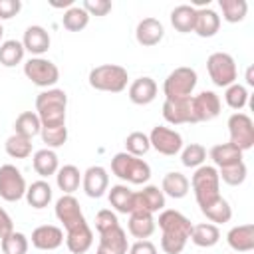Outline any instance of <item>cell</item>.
<instances>
[{
  "label": "cell",
  "instance_id": "cell-10",
  "mask_svg": "<svg viewBox=\"0 0 254 254\" xmlns=\"http://www.w3.org/2000/svg\"><path fill=\"white\" fill-rule=\"evenodd\" d=\"M26 179L18 167L6 163L0 167V196L6 202H16L26 196Z\"/></svg>",
  "mask_w": 254,
  "mask_h": 254
},
{
  "label": "cell",
  "instance_id": "cell-18",
  "mask_svg": "<svg viewBox=\"0 0 254 254\" xmlns=\"http://www.w3.org/2000/svg\"><path fill=\"white\" fill-rule=\"evenodd\" d=\"M91 244H93V232L85 220L65 230V246L71 254H83L91 248Z\"/></svg>",
  "mask_w": 254,
  "mask_h": 254
},
{
  "label": "cell",
  "instance_id": "cell-34",
  "mask_svg": "<svg viewBox=\"0 0 254 254\" xmlns=\"http://www.w3.org/2000/svg\"><path fill=\"white\" fill-rule=\"evenodd\" d=\"M40 131H42V123H40V117L36 111H24L14 121V133H18L22 137L32 139V137L40 135Z\"/></svg>",
  "mask_w": 254,
  "mask_h": 254
},
{
  "label": "cell",
  "instance_id": "cell-32",
  "mask_svg": "<svg viewBox=\"0 0 254 254\" xmlns=\"http://www.w3.org/2000/svg\"><path fill=\"white\" fill-rule=\"evenodd\" d=\"M26 200L32 208H46L52 202V187L46 181H34L26 189Z\"/></svg>",
  "mask_w": 254,
  "mask_h": 254
},
{
  "label": "cell",
  "instance_id": "cell-29",
  "mask_svg": "<svg viewBox=\"0 0 254 254\" xmlns=\"http://www.w3.org/2000/svg\"><path fill=\"white\" fill-rule=\"evenodd\" d=\"M133 202H135V190H131L127 185H113L109 189V204L117 212L121 214L133 212Z\"/></svg>",
  "mask_w": 254,
  "mask_h": 254
},
{
  "label": "cell",
  "instance_id": "cell-28",
  "mask_svg": "<svg viewBox=\"0 0 254 254\" xmlns=\"http://www.w3.org/2000/svg\"><path fill=\"white\" fill-rule=\"evenodd\" d=\"M214 167L222 169V167H230L242 161V151L238 147H234L232 143H218L208 151Z\"/></svg>",
  "mask_w": 254,
  "mask_h": 254
},
{
  "label": "cell",
  "instance_id": "cell-35",
  "mask_svg": "<svg viewBox=\"0 0 254 254\" xmlns=\"http://www.w3.org/2000/svg\"><path fill=\"white\" fill-rule=\"evenodd\" d=\"M200 212H202L212 224H224V222H228V220L232 218V208H230L228 200L222 198V196H218L214 202L202 206Z\"/></svg>",
  "mask_w": 254,
  "mask_h": 254
},
{
  "label": "cell",
  "instance_id": "cell-49",
  "mask_svg": "<svg viewBox=\"0 0 254 254\" xmlns=\"http://www.w3.org/2000/svg\"><path fill=\"white\" fill-rule=\"evenodd\" d=\"M127 254H157V246L151 240H137L133 246H129Z\"/></svg>",
  "mask_w": 254,
  "mask_h": 254
},
{
  "label": "cell",
  "instance_id": "cell-31",
  "mask_svg": "<svg viewBox=\"0 0 254 254\" xmlns=\"http://www.w3.org/2000/svg\"><path fill=\"white\" fill-rule=\"evenodd\" d=\"M56 183H58V189L64 194H71V192H75L79 189L81 173H79V169L75 165H64L56 173Z\"/></svg>",
  "mask_w": 254,
  "mask_h": 254
},
{
  "label": "cell",
  "instance_id": "cell-11",
  "mask_svg": "<svg viewBox=\"0 0 254 254\" xmlns=\"http://www.w3.org/2000/svg\"><path fill=\"white\" fill-rule=\"evenodd\" d=\"M149 143L157 153H161L165 157H173V155L181 153V149H183L181 133L171 127H165V125L153 127V131L149 133Z\"/></svg>",
  "mask_w": 254,
  "mask_h": 254
},
{
  "label": "cell",
  "instance_id": "cell-52",
  "mask_svg": "<svg viewBox=\"0 0 254 254\" xmlns=\"http://www.w3.org/2000/svg\"><path fill=\"white\" fill-rule=\"evenodd\" d=\"M246 83L248 85H254V77H252V67L246 69Z\"/></svg>",
  "mask_w": 254,
  "mask_h": 254
},
{
  "label": "cell",
  "instance_id": "cell-21",
  "mask_svg": "<svg viewBox=\"0 0 254 254\" xmlns=\"http://www.w3.org/2000/svg\"><path fill=\"white\" fill-rule=\"evenodd\" d=\"M127 95H129L131 103H135V105H149L157 97V81L149 75L137 77L131 81Z\"/></svg>",
  "mask_w": 254,
  "mask_h": 254
},
{
  "label": "cell",
  "instance_id": "cell-17",
  "mask_svg": "<svg viewBox=\"0 0 254 254\" xmlns=\"http://www.w3.org/2000/svg\"><path fill=\"white\" fill-rule=\"evenodd\" d=\"M64 244V230L54 224H42L32 232V246L38 250H56Z\"/></svg>",
  "mask_w": 254,
  "mask_h": 254
},
{
  "label": "cell",
  "instance_id": "cell-51",
  "mask_svg": "<svg viewBox=\"0 0 254 254\" xmlns=\"http://www.w3.org/2000/svg\"><path fill=\"white\" fill-rule=\"evenodd\" d=\"M54 8H71L73 6V0H64V2H52Z\"/></svg>",
  "mask_w": 254,
  "mask_h": 254
},
{
  "label": "cell",
  "instance_id": "cell-33",
  "mask_svg": "<svg viewBox=\"0 0 254 254\" xmlns=\"http://www.w3.org/2000/svg\"><path fill=\"white\" fill-rule=\"evenodd\" d=\"M194 14H196V8L189 6V4H181V6L173 8V12H171L173 28L177 32H181V34L192 32V28H194Z\"/></svg>",
  "mask_w": 254,
  "mask_h": 254
},
{
  "label": "cell",
  "instance_id": "cell-19",
  "mask_svg": "<svg viewBox=\"0 0 254 254\" xmlns=\"http://www.w3.org/2000/svg\"><path fill=\"white\" fill-rule=\"evenodd\" d=\"M127 250H129V242H127V234L121 226H115V228L99 234L97 254H127Z\"/></svg>",
  "mask_w": 254,
  "mask_h": 254
},
{
  "label": "cell",
  "instance_id": "cell-5",
  "mask_svg": "<svg viewBox=\"0 0 254 254\" xmlns=\"http://www.w3.org/2000/svg\"><path fill=\"white\" fill-rule=\"evenodd\" d=\"M89 85L97 91H107V93H121L127 87L129 75L123 65L117 64H103L97 65L89 71Z\"/></svg>",
  "mask_w": 254,
  "mask_h": 254
},
{
  "label": "cell",
  "instance_id": "cell-3",
  "mask_svg": "<svg viewBox=\"0 0 254 254\" xmlns=\"http://www.w3.org/2000/svg\"><path fill=\"white\" fill-rule=\"evenodd\" d=\"M196 198V204L202 208L210 202H214L220 194V179H218V169L212 165H200L194 169L192 179L189 181Z\"/></svg>",
  "mask_w": 254,
  "mask_h": 254
},
{
  "label": "cell",
  "instance_id": "cell-2",
  "mask_svg": "<svg viewBox=\"0 0 254 254\" xmlns=\"http://www.w3.org/2000/svg\"><path fill=\"white\" fill-rule=\"evenodd\" d=\"M65 107H67V93L58 87H50L36 97V113L40 117L42 127H56L65 125Z\"/></svg>",
  "mask_w": 254,
  "mask_h": 254
},
{
  "label": "cell",
  "instance_id": "cell-44",
  "mask_svg": "<svg viewBox=\"0 0 254 254\" xmlns=\"http://www.w3.org/2000/svg\"><path fill=\"white\" fill-rule=\"evenodd\" d=\"M224 101H226V105L230 109L240 111L248 103V89L244 85H240V83H232L224 91Z\"/></svg>",
  "mask_w": 254,
  "mask_h": 254
},
{
  "label": "cell",
  "instance_id": "cell-9",
  "mask_svg": "<svg viewBox=\"0 0 254 254\" xmlns=\"http://www.w3.org/2000/svg\"><path fill=\"white\" fill-rule=\"evenodd\" d=\"M228 133H230V141L234 147H238L242 153L254 147V121L250 119V115L236 111L228 117Z\"/></svg>",
  "mask_w": 254,
  "mask_h": 254
},
{
  "label": "cell",
  "instance_id": "cell-20",
  "mask_svg": "<svg viewBox=\"0 0 254 254\" xmlns=\"http://www.w3.org/2000/svg\"><path fill=\"white\" fill-rule=\"evenodd\" d=\"M50 34L42 26H28L22 38V46L26 52H30L34 58H42L50 50Z\"/></svg>",
  "mask_w": 254,
  "mask_h": 254
},
{
  "label": "cell",
  "instance_id": "cell-24",
  "mask_svg": "<svg viewBox=\"0 0 254 254\" xmlns=\"http://www.w3.org/2000/svg\"><path fill=\"white\" fill-rule=\"evenodd\" d=\"M155 218L151 212H145V210H133L129 212V222H127V230L131 236L139 238V240H147L153 232H155Z\"/></svg>",
  "mask_w": 254,
  "mask_h": 254
},
{
  "label": "cell",
  "instance_id": "cell-6",
  "mask_svg": "<svg viewBox=\"0 0 254 254\" xmlns=\"http://www.w3.org/2000/svg\"><path fill=\"white\" fill-rule=\"evenodd\" d=\"M196 71L192 67L181 65L177 69H173L165 83H163V93L165 99H181V97H190L194 87H196Z\"/></svg>",
  "mask_w": 254,
  "mask_h": 254
},
{
  "label": "cell",
  "instance_id": "cell-12",
  "mask_svg": "<svg viewBox=\"0 0 254 254\" xmlns=\"http://www.w3.org/2000/svg\"><path fill=\"white\" fill-rule=\"evenodd\" d=\"M163 117L171 125L196 123L194 113H192V95L190 97H181V99H165Z\"/></svg>",
  "mask_w": 254,
  "mask_h": 254
},
{
  "label": "cell",
  "instance_id": "cell-7",
  "mask_svg": "<svg viewBox=\"0 0 254 254\" xmlns=\"http://www.w3.org/2000/svg\"><path fill=\"white\" fill-rule=\"evenodd\" d=\"M206 69H208V75L212 79L214 85L218 87H228L232 83H236V62L230 54L226 52H214L208 56L206 60Z\"/></svg>",
  "mask_w": 254,
  "mask_h": 254
},
{
  "label": "cell",
  "instance_id": "cell-50",
  "mask_svg": "<svg viewBox=\"0 0 254 254\" xmlns=\"http://www.w3.org/2000/svg\"><path fill=\"white\" fill-rule=\"evenodd\" d=\"M10 232H14V222H12L10 214L0 206V240L4 236H8Z\"/></svg>",
  "mask_w": 254,
  "mask_h": 254
},
{
  "label": "cell",
  "instance_id": "cell-36",
  "mask_svg": "<svg viewBox=\"0 0 254 254\" xmlns=\"http://www.w3.org/2000/svg\"><path fill=\"white\" fill-rule=\"evenodd\" d=\"M24 46L18 40H6L0 44V64L4 67H14L24 60Z\"/></svg>",
  "mask_w": 254,
  "mask_h": 254
},
{
  "label": "cell",
  "instance_id": "cell-43",
  "mask_svg": "<svg viewBox=\"0 0 254 254\" xmlns=\"http://www.w3.org/2000/svg\"><path fill=\"white\" fill-rule=\"evenodd\" d=\"M246 175H248V169L244 165V161L236 163V165H230V167H222L218 169V179L224 181L226 185L230 187H238L246 181Z\"/></svg>",
  "mask_w": 254,
  "mask_h": 254
},
{
  "label": "cell",
  "instance_id": "cell-40",
  "mask_svg": "<svg viewBox=\"0 0 254 254\" xmlns=\"http://www.w3.org/2000/svg\"><path fill=\"white\" fill-rule=\"evenodd\" d=\"M151 149V143H149V135L141 133V131H133L127 135L125 139V153L133 155V157H143L147 155Z\"/></svg>",
  "mask_w": 254,
  "mask_h": 254
},
{
  "label": "cell",
  "instance_id": "cell-27",
  "mask_svg": "<svg viewBox=\"0 0 254 254\" xmlns=\"http://www.w3.org/2000/svg\"><path fill=\"white\" fill-rule=\"evenodd\" d=\"M189 189H190V183L189 179L179 173V171H171L163 177V183H161V190L165 196H171V198H183L189 194Z\"/></svg>",
  "mask_w": 254,
  "mask_h": 254
},
{
  "label": "cell",
  "instance_id": "cell-39",
  "mask_svg": "<svg viewBox=\"0 0 254 254\" xmlns=\"http://www.w3.org/2000/svg\"><path fill=\"white\" fill-rule=\"evenodd\" d=\"M218 6L222 10V18L228 24L242 22L244 16H246V12H248L246 0H218Z\"/></svg>",
  "mask_w": 254,
  "mask_h": 254
},
{
  "label": "cell",
  "instance_id": "cell-23",
  "mask_svg": "<svg viewBox=\"0 0 254 254\" xmlns=\"http://www.w3.org/2000/svg\"><path fill=\"white\" fill-rule=\"evenodd\" d=\"M218 28H220V16L212 8H208V6L196 8L194 28H192V32L196 36H200V38H212L218 32Z\"/></svg>",
  "mask_w": 254,
  "mask_h": 254
},
{
  "label": "cell",
  "instance_id": "cell-47",
  "mask_svg": "<svg viewBox=\"0 0 254 254\" xmlns=\"http://www.w3.org/2000/svg\"><path fill=\"white\" fill-rule=\"evenodd\" d=\"M81 8L89 14V16H105L111 12V2L109 0H85L81 4Z\"/></svg>",
  "mask_w": 254,
  "mask_h": 254
},
{
  "label": "cell",
  "instance_id": "cell-1",
  "mask_svg": "<svg viewBox=\"0 0 254 254\" xmlns=\"http://www.w3.org/2000/svg\"><path fill=\"white\" fill-rule=\"evenodd\" d=\"M157 222L163 232L161 250L165 254H181L187 246V240L190 238L192 222L175 208H163Z\"/></svg>",
  "mask_w": 254,
  "mask_h": 254
},
{
  "label": "cell",
  "instance_id": "cell-46",
  "mask_svg": "<svg viewBox=\"0 0 254 254\" xmlns=\"http://www.w3.org/2000/svg\"><path fill=\"white\" fill-rule=\"evenodd\" d=\"M119 226V220H117V214L111 212L109 208H103L95 214V230L101 234V232H107L111 228Z\"/></svg>",
  "mask_w": 254,
  "mask_h": 254
},
{
  "label": "cell",
  "instance_id": "cell-8",
  "mask_svg": "<svg viewBox=\"0 0 254 254\" xmlns=\"http://www.w3.org/2000/svg\"><path fill=\"white\" fill-rule=\"evenodd\" d=\"M24 75L38 87H52L60 79V69L48 58H30L24 64Z\"/></svg>",
  "mask_w": 254,
  "mask_h": 254
},
{
  "label": "cell",
  "instance_id": "cell-13",
  "mask_svg": "<svg viewBox=\"0 0 254 254\" xmlns=\"http://www.w3.org/2000/svg\"><path fill=\"white\" fill-rule=\"evenodd\" d=\"M220 97L214 93V91H200L198 95L192 97V113H194V119L196 123L200 121H212L220 115Z\"/></svg>",
  "mask_w": 254,
  "mask_h": 254
},
{
  "label": "cell",
  "instance_id": "cell-16",
  "mask_svg": "<svg viewBox=\"0 0 254 254\" xmlns=\"http://www.w3.org/2000/svg\"><path fill=\"white\" fill-rule=\"evenodd\" d=\"M165 208V194L159 187L155 185H147L141 190L135 192V202H133V210H145V212H159Z\"/></svg>",
  "mask_w": 254,
  "mask_h": 254
},
{
  "label": "cell",
  "instance_id": "cell-30",
  "mask_svg": "<svg viewBox=\"0 0 254 254\" xmlns=\"http://www.w3.org/2000/svg\"><path fill=\"white\" fill-rule=\"evenodd\" d=\"M190 240L192 244L200 246V248H210L220 240V230L216 224L212 222H202V224H192V232H190Z\"/></svg>",
  "mask_w": 254,
  "mask_h": 254
},
{
  "label": "cell",
  "instance_id": "cell-37",
  "mask_svg": "<svg viewBox=\"0 0 254 254\" xmlns=\"http://www.w3.org/2000/svg\"><path fill=\"white\" fill-rule=\"evenodd\" d=\"M62 24H64V28L69 30V32H81V30L89 24V14H87L81 6H75V4H73L71 8H67V10L64 12Z\"/></svg>",
  "mask_w": 254,
  "mask_h": 254
},
{
  "label": "cell",
  "instance_id": "cell-53",
  "mask_svg": "<svg viewBox=\"0 0 254 254\" xmlns=\"http://www.w3.org/2000/svg\"><path fill=\"white\" fill-rule=\"evenodd\" d=\"M2 34H4V28H2V24H0V40H2Z\"/></svg>",
  "mask_w": 254,
  "mask_h": 254
},
{
  "label": "cell",
  "instance_id": "cell-22",
  "mask_svg": "<svg viewBox=\"0 0 254 254\" xmlns=\"http://www.w3.org/2000/svg\"><path fill=\"white\" fill-rule=\"evenodd\" d=\"M165 36V28L157 18H143L135 28V38L141 46L151 48L157 46Z\"/></svg>",
  "mask_w": 254,
  "mask_h": 254
},
{
  "label": "cell",
  "instance_id": "cell-48",
  "mask_svg": "<svg viewBox=\"0 0 254 254\" xmlns=\"http://www.w3.org/2000/svg\"><path fill=\"white\" fill-rule=\"evenodd\" d=\"M22 10L20 0H0V20H10Z\"/></svg>",
  "mask_w": 254,
  "mask_h": 254
},
{
  "label": "cell",
  "instance_id": "cell-38",
  "mask_svg": "<svg viewBox=\"0 0 254 254\" xmlns=\"http://www.w3.org/2000/svg\"><path fill=\"white\" fill-rule=\"evenodd\" d=\"M4 149H6L8 157H12V159H26L32 155V139L14 133L6 139Z\"/></svg>",
  "mask_w": 254,
  "mask_h": 254
},
{
  "label": "cell",
  "instance_id": "cell-42",
  "mask_svg": "<svg viewBox=\"0 0 254 254\" xmlns=\"http://www.w3.org/2000/svg\"><path fill=\"white\" fill-rule=\"evenodd\" d=\"M28 238L26 234L22 232H10L8 236H4L0 240V248H2V254H26L28 252Z\"/></svg>",
  "mask_w": 254,
  "mask_h": 254
},
{
  "label": "cell",
  "instance_id": "cell-25",
  "mask_svg": "<svg viewBox=\"0 0 254 254\" xmlns=\"http://www.w3.org/2000/svg\"><path fill=\"white\" fill-rule=\"evenodd\" d=\"M226 242L236 254L254 250V224H240L230 228L226 234Z\"/></svg>",
  "mask_w": 254,
  "mask_h": 254
},
{
  "label": "cell",
  "instance_id": "cell-14",
  "mask_svg": "<svg viewBox=\"0 0 254 254\" xmlns=\"http://www.w3.org/2000/svg\"><path fill=\"white\" fill-rule=\"evenodd\" d=\"M56 218L64 224L65 230H69L75 224L85 220L83 212H81V206H79V200L73 194H62L56 200Z\"/></svg>",
  "mask_w": 254,
  "mask_h": 254
},
{
  "label": "cell",
  "instance_id": "cell-45",
  "mask_svg": "<svg viewBox=\"0 0 254 254\" xmlns=\"http://www.w3.org/2000/svg\"><path fill=\"white\" fill-rule=\"evenodd\" d=\"M40 135H42V141L48 145V149H58L67 141V127L65 125L42 127Z\"/></svg>",
  "mask_w": 254,
  "mask_h": 254
},
{
  "label": "cell",
  "instance_id": "cell-26",
  "mask_svg": "<svg viewBox=\"0 0 254 254\" xmlns=\"http://www.w3.org/2000/svg\"><path fill=\"white\" fill-rule=\"evenodd\" d=\"M32 167H34V171H36L42 179H48V177L56 175L58 169H60V161H58L56 151H54V149H48V147L36 151L34 157H32Z\"/></svg>",
  "mask_w": 254,
  "mask_h": 254
},
{
  "label": "cell",
  "instance_id": "cell-15",
  "mask_svg": "<svg viewBox=\"0 0 254 254\" xmlns=\"http://www.w3.org/2000/svg\"><path fill=\"white\" fill-rule=\"evenodd\" d=\"M81 187L89 198H99L109 189V175L107 169L93 165L81 175Z\"/></svg>",
  "mask_w": 254,
  "mask_h": 254
},
{
  "label": "cell",
  "instance_id": "cell-41",
  "mask_svg": "<svg viewBox=\"0 0 254 254\" xmlns=\"http://www.w3.org/2000/svg\"><path fill=\"white\" fill-rule=\"evenodd\" d=\"M206 161V149L200 143H190L185 149H181V163L190 169H198Z\"/></svg>",
  "mask_w": 254,
  "mask_h": 254
},
{
  "label": "cell",
  "instance_id": "cell-4",
  "mask_svg": "<svg viewBox=\"0 0 254 254\" xmlns=\"http://www.w3.org/2000/svg\"><path fill=\"white\" fill-rule=\"evenodd\" d=\"M111 173L125 181V183H131V185H143L151 179V167L149 163H145L143 159L139 157H133L125 151L113 155L111 159Z\"/></svg>",
  "mask_w": 254,
  "mask_h": 254
}]
</instances>
